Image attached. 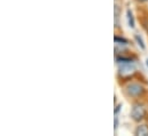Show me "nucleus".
<instances>
[{
  "label": "nucleus",
  "instance_id": "1",
  "mask_svg": "<svg viewBox=\"0 0 148 136\" xmlns=\"http://www.w3.org/2000/svg\"><path fill=\"white\" fill-rule=\"evenodd\" d=\"M145 114H146V109L143 104L140 103H134L133 106H132V110H131V117L134 121L139 122L141 121L144 118H145Z\"/></svg>",
  "mask_w": 148,
  "mask_h": 136
},
{
  "label": "nucleus",
  "instance_id": "2",
  "mask_svg": "<svg viewBox=\"0 0 148 136\" xmlns=\"http://www.w3.org/2000/svg\"><path fill=\"white\" fill-rule=\"evenodd\" d=\"M145 92V88L143 85L138 84V82H132V84H129L127 87H126V93L129 96H132V97H138L140 95H143Z\"/></svg>",
  "mask_w": 148,
  "mask_h": 136
},
{
  "label": "nucleus",
  "instance_id": "3",
  "mask_svg": "<svg viewBox=\"0 0 148 136\" xmlns=\"http://www.w3.org/2000/svg\"><path fill=\"white\" fill-rule=\"evenodd\" d=\"M134 71H136V67L133 65L132 62H130V63H121V67H119V74H121L122 77L131 75Z\"/></svg>",
  "mask_w": 148,
  "mask_h": 136
},
{
  "label": "nucleus",
  "instance_id": "4",
  "mask_svg": "<svg viewBox=\"0 0 148 136\" xmlns=\"http://www.w3.org/2000/svg\"><path fill=\"white\" fill-rule=\"evenodd\" d=\"M134 134L137 136H148V126H146V125L138 126Z\"/></svg>",
  "mask_w": 148,
  "mask_h": 136
},
{
  "label": "nucleus",
  "instance_id": "5",
  "mask_svg": "<svg viewBox=\"0 0 148 136\" xmlns=\"http://www.w3.org/2000/svg\"><path fill=\"white\" fill-rule=\"evenodd\" d=\"M126 17H127V23H129V27L131 29H133L136 27V22H134V17H133V14L131 12V9H127L126 10Z\"/></svg>",
  "mask_w": 148,
  "mask_h": 136
},
{
  "label": "nucleus",
  "instance_id": "6",
  "mask_svg": "<svg viewBox=\"0 0 148 136\" xmlns=\"http://www.w3.org/2000/svg\"><path fill=\"white\" fill-rule=\"evenodd\" d=\"M134 39H136L138 46H139L141 49H146V46H145V44H144V40H143V38H141L139 34H136V35H134Z\"/></svg>",
  "mask_w": 148,
  "mask_h": 136
},
{
  "label": "nucleus",
  "instance_id": "7",
  "mask_svg": "<svg viewBox=\"0 0 148 136\" xmlns=\"http://www.w3.org/2000/svg\"><path fill=\"white\" fill-rule=\"evenodd\" d=\"M116 62L117 63H130V62H132V58H130V57H125V56H117L116 57Z\"/></svg>",
  "mask_w": 148,
  "mask_h": 136
},
{
  "label": "nucleus",
  "instance_id": "8",
  "mask_svg": "<svg viewBox=\"0 0 148 136\" xmlns=\"http://www.w3.org/2000/svg\"><path fill=\"white\" fill-rule=\"evenodd\" d=\"M114 40H115L116 45H126L127 44V40L124 39V38H121V37H115Z\"/></svg>",
  "mask_w": 148,
  "mask_h": 136
},
{
  "label": "nucleus",
  "instance_id": "9",
  "mask_svg": "<svg viewBox=\"0 0 148 136\" xmlns=\"http://www.w3.org/2000/svg\"><path fill=\"white\" fill-rule=\"evenodd\" d=\"M121 106H122V105H121V104H119V105H117V106H116V109H115V114H117V112H118V111H119V109H121Z\"/></svg>",
  "mask_w": 148,
  "mask_h": 136
},
{
  "label": "nucleus",
  "instance_id": "10",
  "mask_svg": "<svg viewBox=\"0 0 148 136\" xmlns=\"http://www.w3.org/2000/svg\"><path fill=\"white\" fill-rule=\"evenodd\" d=\"M117 126H118V119H117V117L115 118V131L117 129Z\"/></svg>",
  "mask_w": 148,
  "mask_h": 136
},
{
  "label": "nucleus",
  "instance_id": "11",
  "mask_svg": "<svg viewBox=\"0 0 148 136\" xmlns=\"http://www.w3.org/2000/svg\"><path fill=\"white\" fill-rule=\"evenodd\" d=\"M138 1H140V2H146V1H148V0H138Z\"/></svg>",
  "mask_w": 148,
  "mask_h": 136
},
{
  "label": "nucleus",
  "instance_id": "12",
  "mask_svg": "<svg viewBox=\"0 0 148 136\" xmlns=\"http://www.w3.org/2000/svg\"><path fill=\"white\" fill-rule=\"evenodd\" d=\"M146 64H147V68H148V58L146 60Z\"/></svg>",
  "mask_w": 148,
  "mask_h": 136
}]
</instances>
